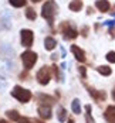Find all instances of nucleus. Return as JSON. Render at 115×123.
<instances>
[{
    "label": "nucleus",
    "mask_w": 115,
    "mask_h": 123,
    "mask_svg": "<svg viewBox=\"0 0 115 123\" xmlns=\"http://www.w3.org/2000/svg\"><path fill=\"white\" fill-rule=\"evenodd\" d=\"M57 13V4L53 1V0H48L44 3L43 9H41V16L48 21V24H53V20H54V16Z\"/></svg>",
    "instance_id": "nucleus-1"
},
{
    "label": "nucleus",
    "mask_w": 115,
    "mask_h": 123,
    "mask_svg": "<svg viewBox=\"0 0 115 123\" xmlns=\"http://www.w3.org/2000/svg\"><path fill=\"white\" fill-rule=\"evenodd\" d=\"M12 96L16 98L19 102H21V103H27L31 99V92L28 89L21 88V86H14L13 91H12Z\"/></svg>",
    "instance_id": "nucleus-2"
},
{
    "label": "nucleus",
    "mask_w": 115,
    "mask_h": 123,
    "mask_svg": "<svg viewBox=\"0 0 115 123\" xmlns=\"http://www.w3.org/2000/svg\"><path fill=\"white\" fill-rule=\"evenodd\" d=\"M21 61H23V65H24L26 69H31L37 61V54L34 51H26L21 55Z\"/></svg>",
    "instance_id": "nucleus-3"
},
{
    "label": "nucleus",
    "mask_w": 115,
    "mask_h": 123,
    "mask_svg": "<svg viewBox=\"0 0 115 123\" xmlns=\"http://www.w3.org/2000/svg\"><path fill=\"white\" fill-rule=\"evenodd\" d=\"M20 37H21V44L24 45V47H31L33 45V40H34V36H33V31L31 30H21V33H20Z\"/></svg>",
    "instance_id": "nucleus-4"
},
{
    "label": "nucleus",
    "mask_w": 115,
    "mask_h": 123,
    "mask_svg": "<svg viewBox=\"0 0 115 123\" xmlns=\"http://www.w3.org/2000/svg\"><path fill=\"white\" fill-rule=\"evenodd\" d=\"M50 78H51V74H50V69L47 67H43L37 72V81L41 85H47L50 82Z\"/></svg>",
    "instance_id": "nucleus-5"
},
{
    "label": "nucleus",
    "mask_w": 115,
    "mask_h": 123,
    "mask_svg": "<svg viewBox=\"0 0 115 123\" xmlns=\"http://www.w3.org/2000/svg\"><path fill=\"white\" fill-rule=\"evenodd\" d=\"M61 31H63V36L64 38H67V40H73V38L77 37V30H74L73 27H70V24L68 23H64V24H61Z\"/></svg>",
    "instance_id": "nucleus-6"
},
{
    "label": "nucleus",
    "mask_w": 115,
    "mask_h": 123,
    "mask_svg": "<svg viewBox=\"0 0 115 123\" xmlns=\"http://www.w3.org/2000/svg\"><path fill=\"white\" fill-rule=\"evenodd\" d=\"M0 52L6 58H13L14 57V49H13V47L9 45V44H6V43H1L0 44Z\"/></svg>",
    "instance_id": "nucleus-7"
},
{
    "label": "nucleus",
    "mask_w": 115,
    "mask_h": 123,
    "mask_svg": "<svg viewBox=\"0 0 115 123\" xmlns=\"http://www.w3.org/2000/svg\"><path fill=\"white\" fill-rule=\"evenodd\" d=\"M71 52L74 54V57L77 58V61H80V62L85 61V54H84V51L80 48V47H77V45H71Z\"/></svg>",
    "instance_id": "nucleus-8"
},
{
    "label": "nucleus",
    "mask_w": 115,
    "mask_h": 123,
    "mask_svg": "<svg viewBox=\"0 0 115 123\" xmlns=\"http://www.w3.org/2000/svg\"><path fill=\"white\" fill-rule=\"evenodd\" d=\"M38 102H40L41 105L51 106L53 103H55V99L51 98L50 95H46V93H40V95H38Z\"/></svg>",
    "instance_id": "nucleus-9"
},
{
    "label": "nucleus",
    "mask_w": 115,
    "mask_h": 123,
    "mask_svg": "<svg viewBox=\"0 0 115 123\" xmlns=\"http://www.w3.org/2000/svg\"><path fill=\"white\" fill-rule=\"evenodd\" d=\"M38 115L43 117V119H50L51 117V109L50 106H46V105H41L40 108H38Z\"/></svg>",
    "instance_id": "nucleus-10"
},
{
    "label": "nucleus",
    "mask_w": 115,
    "mask_h": 123,
    "mask_svg": "<svg viewBox=\"0 0 115 123\" xmlns=\"http://www.w3.org/2000/svg\"><path fill=\"white\" fill-rule=\"evenodd\" d=\"M104 117L108 120V122L114 123L115 122V106H108L107 111L104 113Z\"/></svg>",
    "instance_id": "nucleus-11"
},
{
    "label": "nucleus",
    "mask_w": 115,
    "mask_h": 123,
    "mask_svg": "<svg viewBox=\"0 0 115 123\" xmlns=\"http://www.w3.org/2000/svg\"><path fill=\"white\" fill-rule=\"evenodd\" d=\"M89 93L92 95V98L97 99V100H104V99L107 98V93L104 91H94V89L89 88Z\"/></svg>",
    "instance_id": "nucleus-12"
},
{
    "label": "nucleus",
    "mask_w": 115,
    "mask_h": 123,
    "mask_svg": "<svg viewBox=\"0 0 115 123\" xmlns=\"http://www.w3.org/2000/svg\"><path fill=\"white\" fill-rule=\"evenodd\" d=\"M55 45H57V43H55V40H54L53 37H47L46 40H44V47H46L47 51L54 49V48H55Z\"/></svg>",
    "instance_id": "nucleus-13"
},
{
    "label": "nucleus",
    "mask_w": 115,
    "mask_h": 123,
    "mask_svg": "<svg viewBox=\"0 0 115 123\" xmlns=\"http://www.w3.org/2000/svg\"><path fill=\"white\" fill-rule=\"evenodd\" d=\"M95 6H97V9H98L100 12H102V13L108 12V9H109V3H108L107 0H98Z\"/></svg>",
    "instance_id": "nucleus-14"
},
{
    "label": "nucleus",
    "mask_w": 115,
    "mask_h": 123,
    "mask_svg": "<svg viewBox=\"0 0 115 123\" xmlns=\"http://www.w3.org/2000/svg\"><path fill=\"white\" fill-rule=\"evenodd\" d=\"M0 27L4 28V30H10L12 28V21L9 17H1L0 18Z\"/></svg>",
    "instance_id": "nucleus-15"
},
{
    "label": "nucleus",
    "mask_w": 115,
    "mask_h": 123,
    "mask_svg": "<svg viewBox=\"0 0 115 123\" xmlns=\"http://www.w3.org/2000/svg\"><path fill=\"white\" fill-rule=\"evenodd\" d=\"M26 17H27L28 20H36L37 13H36V10H34L33 7H27V9H26Z\"/></svg>",
    "instance_id": "nucleus-16"
},
{
    "label": "nucleus",
    "mask_w": 115,
    "mask_h": 123,
    "mask_svg": "<svg viewBox=\"0 0 115 123\" xmlns=\"http://www.w3.org/2000/svg\"><path fill=\"white\" fill-rule=\"evenodd\" d=\"M81 7H82V4H81L80 0H74V1L70 3V10H73V12H80Z\"/></svg>",
    "instance_id": "nucleus-17"
},
{
    "label": "nucleus",
    "mask_w": 115,
    "mask_h": 123,
    "mask_svg": "<svg viewBox=\"0 0 115 123\" xmlns=\"http://www.w3.org/2000/svg\"><path fill=\"white\" fill-rule=\"evenodd\" d=\"M98 72L104 76H108V75H111V68L109 67H107V65H102V67H98Z\"/></svg>",
    "instance_id": "nucleus-18"
},
{
    "label": "nucleus",
    "mask_w": 115,
    "mask_h": 123,
    "mask_svg": "<svg viewBox=\"0 0 115 123\" xmlns=\"http://www.w3.org/2000/svg\"><path fill=\"white\" fill-rule=\"evenodd\" d=\"M71 108H73V112H74V113H77V115L81 112V105H80V100H78V99H74V100H73Z\"/></svg>",
    "instance_id": "nucleus-19"
},
{
    "label": "nucleus",
    "mask_w": 115,
    "mask_h": 123,
    "mask_svg": "<svg viewBox=\"0 0 115 123\" xmlns=\"http://www.w3.org/2000/svg\"><path fill=\"white\" fill-rule=\"evenodd\" d=\"M57 116H58V120L60 122H65V117H67V112L64 108H60L58 112H57Z\"/></svg>",
    "instance_id": "nucleus-20"
},
{
    "label": "nucleus",
    "mask_w": 115,
    "mask_h": 123,
    "mask_svg": "<svg viewBox=\"0 0 115 123\" xmlns=\"http://www.w3.org/2000/svg\"><path fill=\"white\" fill-rule=\"evenodd\" d=\"M13 7H23L26 4V0H9Z\"/></svg>",
    "instance_id": "nucleus-21"
},
{
    "label": "nucleus",
    "mask_w": 115,
    "mask_h": 123,
    "mask_svg": "<svg viewBox=\"0 0 115 123\" xmlns=\"http://www.w3.org/2000/svg\"><path fill=\"white\" fill-rule=\"evenodd\" d=\"M7 117L10 119V120H19V113L16 111H10V112H7Z\"/></svg>",
    "instance_id": "nucleus-22"
},
{
    "label": "nucleus",
    "mask_w": 115,
    "mask_h": 123,
    "mask_svg": "<svg viewBox=\"0 0 115 123\" xmlns=\"http://www.w3.org/2000/svg\"><path fill=\"white\" fill-rule=\"evenodd\" d=\"M85 111H87V123H94L92 117H91V106L89 105L85 106Z\"/></svg>",
    "instance_id": "nucleus-23"
},
{
    "label": "nucleus",
    "mask_w": 115,
    "mask_h": 123,
    "mask_svg": "<svg viewBox=\"0 0 115 123\" xmlns=\"http://www.w3.org/2000/svg\"><path fill=\"white\" fill-rule=\"evenodd\" d=\"M107 60H108L109 62H115V52L114 51H111V52L107 54Z\"/></svg>",
    "instance_id": "nucleus-24"
},
{
    "label": "nucleus",
    "mask_w": 115,
    "mask_h": 123,
    "mask_svg": "<svg viewBox=\"0 0 115 123\" xmlns=\"http://www.w3.org/2000/svg\"><path fill=\"white\" fill-rule=\"evenodd\" d=\"M0 82H6V69L4 68L0 69Z\"/></svg>",
    "instance_id": "nucleus-25"
},
{
    "label": "nucleus",
    "mask_w": 115,
    "mask_h": 123,
    "mask_svg": "<svg viewBox=\"0 0 115 123\" xmlns=\"http://www.w3.org/2000/svg\"><path fill=\"white\" fill-rule=\"evenodd\" d=\"M19 123H31V120L30 119H27V117H19V120H17Z\"/></svg>",
    "instance_id": "nucleus-26"
},
{
    "label": "nucleus",
    "mask_w": 115,
    "mask_h": 123,
    "mask_svg": "<svg viewBox=\"0 0 115 123\" xmlns=\"http://www.w3.org/2000/svg\"><path fill=\"white\" fill-rule=\"evenodd\" d=\"M80 72H81L82 76H85V74H87V71H85V68H84V67H80Z\"/></svg>",
    "instance_id": "nucleus-27"
},
{
    "label": "nucleus",
    "mask_w": 115,
    "mask_h": 123,
    "mask_svg": "<svg viewBox=\"0 0 115 123\" xmlns=\"http://www.w3.org/2000/svg\"><path fill=\"white\" fill-rule=\"evenodd\" d=\"M112 98L115 99V89H114V91H112Z\"/></svg>",
    "instance_id": "nucleus-28"
},
{
    "label": "nucleus",
    "mask_w": 115,
    "mask_h": 123,
    "mask_svg": "<svg viewBox=\"0 0 115 123\" xmlns=\"http://www.w3.org/2000/svg\"><path fill=\"white\" fill-rule=\"evenodd\" d=\"M31 1H34V3H37V1H40V0H31Z\"/></svg>",
    "instance_id": "nucleus-29"
}]
</instances>
